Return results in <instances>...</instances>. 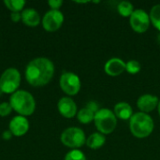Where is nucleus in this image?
Wrapping results in <instances>:
<instances>
[{"label": "nucleus", "instance_id": "1", "mask_svg": "<svg viewBox=\"0 0 160 160\" xmlns=\"http://www.w3.org/2000/svg\"><path fill=\"white\" fill-rule=\"evenodd\" d=\"M54 71L55 68L52 60L47 57H37L27 64L24 76L31 86L42 87L52 81Z\"/></svg>", "mask_w": 160, "mask_h": 160}, {"label": "nucleus", "instance_id": "2", "mask_svg": "<svg viewBox=\"0 0 160 160\" xmlns=\"http://www.w3.org/2000/svg\"><path fill=\"white\" fill-rule=\"evenodd\" d=\"M9 104L18 115L24 117L32 115L36 111V99L33 95L25 90L19 89L9 98Z\"/></svg>", "mask_w": 160, "mask_h": 160}, {"label": "nucleus", "instance_id": "3", "mask_svg": "<svg viewBox=\"0 0 160 160\" xmlns=\"http://www.w3.org/2000/svg\"><path fill=\"white\" fill-rule=\"evenodd\" d=\"M154 120L148 113L136 112L129 119V129L135 138L144 139L149 137L154 131Z\"/></svg>", "mask_w": 160, "mask_h": 160}, {"label": "nucleus", "instance_id": "4", "mask_svg": "<svg viewBox=\"0 0 160 160\" xmlns=\"http://www.w3.org/2000/svg\"><path fill=\"white\" fill-rule=\"evenodd\" d=\"M94 123L99 133L109 135L115 130L117 126V118L112 111L102 108L95 114Z\"/></svg>", "mask_w": 160, "mask_h": 160}, {"label": "nucleus", "instance_id": "5", "mask_svg": "<svg viewBox=\"0 0 160 160\" xmlns=\"http://www.w3.org/2000/svg\"><path fill=\"white\" fill-rule=\"evenodd\" d=\"M21 73L15 68H8L3 71L0 76V92L12 95L19 90L21 85Z\"/></svg>", "mask_w": 160, "mask_h": 160}, {"label": "nucleus", "instance_id": "6", "mask_svg": "<svg viewBox=\"0 0 160 160\" xmlns=\"http://www.w3.org/2000/svg\"><path fill=\"white\" fill-rule=\"evenodd\" d=\"M60 141L65 146L73 150L83 146L86 142V138L85 133L82 128L77 127H70L62 132Z\"/></svg>", "mask_w": 160, "mask_h": 160}, {"label": "nucleus", "instance_id": "7", "mask_svg": "<svg viewBox=\"0 0 160 160\" xmlns=\"http://www.w3.org/2000/svg\"><path fill=\"white\" fill-rule=\"evenodd\" d=\"M59 85L61 90L68 97L76 96L81 90V80L79 76L73 72L66 71L60 76Z\"/></svg>", "mask_w": 160, "mask_h": 160}, {"label": "nucleus", "instance_id": "8", "mask_svg": "<svg viewBox=\"0 0 160 160\" xmlns=\"http://www.w3.org/2000/svg\"><path fill=\"white\" fill-rule=\"evenodd\" d=\"M129 23L134 32L139 34L145 33L151 23L149 14L143 9H135L129 17Z\"/></svg>", "mask_w": 160, "mask_h": 160}, {"label": "nucleus", "instance_id": "9", "mask_svg": "<svg viewBox=\"0 0 160 160\" xmlns=\"http://www.w3.org/2000/svg\"><path fill=\"white\" fill-rule=\"evenodd\" d=\"M65 17L60 10L50 9L47 11L41 19V24L47 32H56L63 25Z\"/></svg>", "mask_w": 160, "mask_h": 160}, {"label": "nucleus", "instance_id": "10", "mask_svg": "<svg viewBox=\"0 0 160 160\" xmlns=\"http://www.w3.org/2000/svg\"><path fill=\"white\" fill-rule=\"evenodd\" d=\"M29 121L26 117L22 115L14 116L8 124V130L14 137H22L29 130Z\"/></svg>", "mask_w": 160, "mask_h": 160}, {"label": "nucleus", "instance_id": "11", "mask_svg": "<svg viewBox=\"0 0 160 160\" xmlns=\"http://www.w3.org/2000/svg\"><path fill=\"white\" fill-rule=\"evenodd\" d=\"M57 109L59 113L65 118H73L78 113V108L76 102L70 97L61 98L57 103Z\"/></svg>", "mask_w": 160, "mask_h": 160}, {"label": "nucleus", "instance_id": "12", "mask_svg": "<svg viewBox=\"0 0 160 160\" xmlns=\"http://www.w3.org/2000/svg\"><path fill=\"white\" fill-rule=\"evenodd\" d=\"M159 103V98L151 94H145L141 96L137 100V107L141 112L149 113L158 108Z\"/></svg>", "mask_w": 160, "mask_h": 160}, {"label": "nucleus", "instance_id": "13", "mask_svg": "<svg viewBox=\"0 0 160 160\" xmlns=\"http://www.w3.org/2000/svg\"><path fill=\"white\" fill-rule=\"evenodd\" d=\"M104 70L107 75L111 77H117L126 71V62L118 57L111 58L106 62Z\"/></svg>", "mask_w": 160, "mask_h": 160}, {"label": "nucleus", "instance_id": "14", "mask_svg": "<svg viewBox=\"0 0 160 160\" xmlns=\"http://www.w3.org/2000/svg\"><path fill=\"white\" fill-rule=\"evenodd\" d=\"M22 22L29 27H36L41 22L39 13L33 8H26L22 12Z\"/></svg>", "mask_w": 160, "mask_h": 160}, {"label": "nucleus", "instance_id": "15", "mask_svg": "<svg viewBox=\"0 0 160 160\" xmlns=\"http://www.w3.org/2000/svg\"><path fill=\"white\" fill-rule=\"evenodd\" d=\"M113 112L116 118L121 119V120H128L134 114L132 107L128 102H124V101L118 102L117 104H115Z\"/></svg>", "mask_w": 160, "mask_h": 160}, {"label": "nucleus", "instance_id": "16", "mask_svg": "<svg viewBox=\"0 0 160 160\" xmlns=\"http://www.w3.org/2000/svg\"><path fill=\"white\" fill-rule=\"evenodd\" d=\"M106 142V137L105 135L99 133V132H95L89 135V137L86 139L85 144L93 150H98L101 148Z\"/></svg>", "mask_w": 160, "mask_h": 160}, {"label": "nucleus", "instance_id": "17", "mask_svg": "<svg viewBox=\"0 0 160 160\" xmlns=\"http://www.w3.org/2000/svg\"><path fill=\"white\" fill-rule=\"evenodd\" d=\"M77 118H78L80 123H82L83 125H87V124L94 121L95 113L92 111H90L89 109H87L86 107H84L78 112Z\"/></svg>", "mask_w": 160, "mask_h": 160}, {"label": "nucleus", "instance_id": "18", "mask_svg": "<svg viewBox=\"0 0 160 160\" xmlns=\"http://www.w3.org/2000/svg\"><path fill=\"white\" fill-rule=\"evenodd\" d=\"M4 5L11 12H22L26 2L24 0H4Z\"/></svg>", "mask_w": 160, "mask_h": 160}, {"label": "nucleus", "instance_id": "19", "mask_svg": "<svg viewBox=\"0 0 160 160\" xmlns=\"http://www.w3.org/2000/svg\"><path fill=\"white\" fill-rule=\"evenodd\" d=\"M117 10H118V13L122 17L127 18V17H130L135 9H134L133 5L130 2H128V1H121L117 5Z\"/></svg>", "mask_w": 160, "mask_h": 160}, {"label": "nucleus", "instance_id": "20", "mask_svg": "<svg viewBox=\"0 0 160 160\" xmlns=\"http://www.w3.org/2000/svg\"><path fill=\"white\" fill-rule=\"evenodd\" d=\"M151 23L160 32V4L155 5L149 13Z\"/></svg>", "mask_w": 160, "mask_h": 160}, {"label": "nucleus", "instance_id": "21", "mask_svg": "<svg viewBox=\"0 0 160 160\" xmlns=\"http://www.w3.org/2000/svg\"><path fill=\"white\" fill-rule=\"evenodd\" d=\"M64 160H86V158L81 150L73 149L67 153Z\"/></svg>", "mask_w": 160, "mask_h": 160}, {"label": "nucleus", "instance_id": "22", "mask_svg": "<svg viewBox=\"0 0 160 160\" xmlns=\"http://www.w3.org/2000/svg\"><path fill=\"white\" fill-rule=\"evenodd\" d=\"M141 64L136 60H129L126 63V71H128L129 74H137L141 70Z\"/></svg>", "mask_w": 160, "mask_h": 160}, {"label": "nucleus", "instance_id": "23", "mask_svg": "<svg viewBox=\"0 0 160 160\" xmlns=\"http://www.w3.org/2000/svg\"><path fill=\"white\" fill-rule=\"evenodd\" d=\"M13 109L11 107V105L9 104V102L4 101L0 103V116L1 117H7L8 116L11 112H12Z\"/></svg>", "mask_w": 160, "mask_h": 160}, {"label": "nucleus", "instance_id": "24", "mask_svg": "<svg viewBox=\"0 0 160 160\" xmlns=\"http://www.w3.org/2000/svg\"><path fill=\"white\" fill-rule=\"evenodd\" d=\"M48 5H49L51 9L60 10V8L63 5V1L62 0H49L48 1Z\"/></svg>", "mask_w": 160, "mask_h": 160}, {"label": "nucleus", "instance_id": "25", "mask_svg": "<svg viewBox=\"0 0 160 160\" xmlns=\"http://www.w3.org/2000/svg\"><path fill=\"white\" fill-rule=\"evenodd\" d=\"M87 109H89L90 111H92L95 114L100 110V108H99V104L97 102V101H95V100H91V101H89V102H87V104H86V106H85Z\"/></svg>", "mask_w": 160, "mask_h": 160}, {"label": "nucleus", "instance_id": "26", "mask_svg": "<svg viewBox=\"0 0 160 160\" xmlns=\"http://www.w3.org/2000/svg\"><path fill=\"white\" fill-rule=\"evenodd\" d=\"M10 20L13 22H19L20 21H22V13L21 12H11Z\"/></svg>", "mask_w": 160, "mask_h": 160}, {"label": "nucleus", "instance_id": "27", "mask_svg": "<svg viewBox=\"0 0 160 160\" xmlns=\"http://www.w3.org/2000/svg\"><path fill=\"white\" fill-rule=\"evenodd\" d=\"M12 137H13V135H12V133L9 130H5L2 133V139L5 140V141H9Z\"/></svg>", "mask_w": 160, "mask_h": 160}, {"label": "nucleus", "instance_id": "28", "mask_svg": "<svg viewBox=\"0 0 160 160\" xmlns=\"http://www.w3.org/2000/svg\"><path fill=\"white\" fill-rule=\"evenodd\" d=\"M158 115L160 117V99H159V103H158Z\"/></svg>", "mask_w": 160, "mask_h": 160}, {"label": "nucleus", "instance_id": "29", "mask_svg": "<svg viewBox=\"0 0 160 160\" xmlns=\"http://www.w3.org/2000/svg\"><path fill=\"white\" fill-rule=\"evenodd\" d=\"M158 44L160 45V32L159 34H158Z\"/></svg>", "mask_w": 160, "mask_h": 160}]
</instances>
